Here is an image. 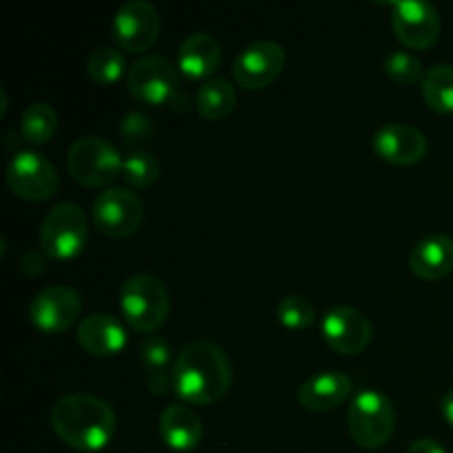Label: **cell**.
<instances>
[{
  "label": "cell",
  "mask_w": 453,
  "mask_h": 453,
  "mask_svg": "<svg viewBox=\"0 0 453 453\" xmlns=\"http://www.w3.org/2000/svg\"><path fill=\"white\" fill-rule=\"evenodd\" d=\"M7 186L25 202H47L58 190V171L44 155L20 150L7 166Z\"/></svg>",
  "instance_id": "10"
},
{
  "label": "cell",
  "mask_w": 453,
  "mask_h": 453,
  "mask_svg": "<svg viewBox=\"0 0 453 453\" xmlns=\"http://www.w3.org/2000/svg\"><path fill=\"white\" fill-rule=\"evenodd\" d=\"M122 177L133 188H150L162 177V164L155 155L146 153V150H137V153H131L124 159Z\"/></svg>",
  "instance_id": "25"
},
{
  "label": "cell",
  "mask_w": 453,
  "mask_h": 453,
  "mask_svg": "<svg viewBox=\"0 0 453 453\" xmlns=\"http://www.w3.org/2000/svg\"><path fill=\"white\" fill-rule=\"evenodd\" d=\"M396 427L394 403L376 389H361L348 411V429L361 449H380Z\"/></svg>",
  "instance_id": "5"
},
{
  "label": "cell",
  "mask_w": 453,
  "mask_h": 453,
  "mask_svg": "<svg viewBox=\"0 0 453 453\" xmlns=\"http://www.w3.org/2000/svg\"><path fill=\"white\" fill-rule=\"evenodd\" d=\"M237 104V93L233 84L226 78H212L208 82H202L195 96V109L208 122H219L228 118Z\"/></svg>",
  "instance_id": "21"
},
{
  "label": "cell",
  "mask_w": 453,
  "mask_h": 453,
  "mask_svg": "<svg viewBox=\"0 0 453 453\" xmlns=\"http://www.w3.org/2000/svg\"><path fill=\"white\" fill-rule=\"evenodd\" d=\"M277 321L288 330H308L317 321V310L305 296L290 295L279 301Z\"/></svg>",
  "instance_id": "26"
},
{
  "label": "cell",
  "mask_w": 453,
  "mask_h": 453,
  "mask_svg": "<svg viewBox=\"0 0 453 453\" xmlns=\"http://www.w3.org/2000/svg\"><path fill=\"white\" fill-rule=\"evenodd\" d=\"M88 239L87 212L71 202L53 206L40 226V248L49 259L69 261L84 250Z\"/></svg>",
  "instance_id": "6"
},
{
  "label": "cell",
  "mask_w": 453,
  "mask_h": 453,
  "mask_svg": "<svg viewBox=\"0 0 453 453\" xmlns=\"http://www.w3.org/2000/svg\"><path fill=\"white\" fill-rule=\"evenodd\" d=\"M410 268L423 281H438L453 273V239L447 234H429L410 252Z\"/></svg>",
  "instance_id": "20"
},
{
  "label": "cell",
  "mask_w": 453,
  "mask_h": 453,
  "mask_svg": "<svg viewBox=\"0 0 453 453\" xmlns=\"http://www.w3.org/2000/svg\"><path fill=\"white\" fill-rule=\"evenodd\" d=\"M124 159L113 144L102 137H80L66 155V168L80 186L104 188L122 175Z\"/></svg>",
  "instance_id": "7"
},
{
  "label": "cell",
  "mask_w": 453,
  "mask_h": 453,
  "mask_svg": "<svg viewBox=\"0 0 453 453\" xmlns=\"http://www.w3.org/2000/svg\"><path fill=\"white\" fill-rule=\"evenodd\" d=\"M392 29L398 42L411 51L434 47L441 38L442 22L438 9L423 0H401L392 4Z\"/></svg>",
  "instance_id": "12"
},
{
  "label": "cell",
  "mask_w": 453,
  "mask_h": 453,
  "mask_svg": "<svg viewBox=\"0 0 453 453\" xmlns=\"http://www.w3.org/2000/svg\"><path fill=\"white\" fill-rule=\"evenodd\" d=\"M131 97L146 106H171L173 111H188V96L181 88L180 71L164 56H142L127 73Z\"/></svg>",
  "instance_id": "3"
},
{
  "label": "cell",
  "mask_w": 453,
  "mask_h": 453,
  "mask_svg": "<svg viewBox=\"0 0 453 453\" xmlns=\"http://www.w3.org/2000/svg\"><path fill=\"white\" fill-rule=\"evenodd\" d=\"M374 153L394 166H414L427 155V137L405 122H389L374 135Z\"/></svg>",
  "instance_id": "15"
},
{
  "label": "cell",
  "mask_w": 453,
  "mask_h": 453,
  "mask_svg": "<svg viewBox=\"0 0 453 453\" xmlns=\"http://www.w3.org/2000/svg\"><path fill=\"white\" fill-rule=\"evenodd\" d=\"M124 71H127V58L119 49L100 47L87 60V75L96 84H115L124 78Z\"/></svg>",
  "instance_id": "24"
},
{
  "label": "cell",
  "mask_w": 453,
  "mask_h": 453,
  "mask_svg": "<svg viewBox=\"0 0 453 453\" xmlns=\"http://www.w3.org/2000/svg\"><path fill=\"white\" fill-rule=\"evenodd\" d=\"M423 100L436 113H453V65H436L425 73Z\"/></svg>",
  "instance_id": "22"
},
{
  "label": "cell",
  "mask_w": 453,
  "mask_h": 453,
  "mask_svg": "<svg viewBox=\"0 0 453 453\" xmlns=\"http://www.w3.org/2000/svg\"><path fill=\"white\" fill-rule=\"evenodd\" d=\"M383 71L392 82L401 84V87H411V84L418 82L420 78H425V71H423V65H420V60L414 56V53H407V51L388 53L383 60Z\"/></svg>",
  "instance_id": "27"
},
{
  "label": "cell",
  "mask_w": 453,
  "mask_h": 453,
  "mask_svg": "<svg viewBox=\"0 0 453 453\" xmlns=\"http://www.w3.org/2000/svg\"><path fill=\"white\" fill-rule=\"evenodd\" d=\"M51 429L71 449L93 453L100 451L115 436V411L93 394H66L53 405Z\"/></svg>",
  "instance_id": "2"
},
{
  "label": "cell",
  "mask_w": 453,
  "mask_h": 453,
  "mask_svg": "<svg viewBox=\"0 0 453 453\" xmlns=\"http://www.w3.org/2000/svg\"><path fill=\"white\" fill-rule=\"evenodd\" d=\"M352 394V380L343 372H321L305 380L296 392V401L308 411H332Z\"/></svg>",
  "instance_id": "19"
},
{
  "label": "cell",
  "mask_w": 453,
  "mask_h": 453,
  "mask_svg": "<svg viewBox=\"0 0 453 453\" xmlns=\"http://www.w3.org/2000/svg\"><path fill=\"white\" fill-rule=\"evenodd\" d=\"M119 310L131 330L155 334L166 323L171 296L162 279L153 274H133L119 288Z\"/></svg>",
  "instance_id": "4"
},
{
  "label": "cell",
  "mask_w": 453,
  "mask_h": 453,
  "mask_svg": "<svg viewBox=\"0 0 453 453\" xmlns=\"http://www.w3.org/2000/svg\"><path fill=\"white\" fill-rule=\"evenodd\" d=\"M113 40L119 51L146 53L159 38L162 18L157 9L146 0H131L118 9L113 18Z\"/></svg>",
  "instance_id": "9"
},
{
  "label": "cell",
  "mask_w": 453,
  "mask_h": 453,
  "mask_svg": "<svg viewBox=\"0 0 453 453\" xmlns=\"http://www.w3.org/2000/svg\"><path fill=\"white\" fill-rule=\"evenodd\" d=\"M171 345L164 336L149 334L140 345V365L149 374H166L171 370Z\"/></svg>",
  "instance_id": "28"
},
{
  "label": "cell",
  "mask_w": 453,
  "mask_h": 453,
  "mask_svg": "<svg viewBox=\"0 0 453 453\" xmlns=\"http://www.w3.org/2000/svg\"><path fill=\"white\" fill-rule=\"evenodd\" d=\"M221 65V47L215 35L206 31L190 34L177 51V69L188 80H208L215 78V71Z\"/></svg>",
  "instance_id": "18"
},
{
  "label": "cell",
  "mask_w": 453,
  "mask_h": 453,
  "mask_svg": "<svg viewBox=\"0 0 453 453\" xmlns=\"http://www.w3.org/2000/svg\"><path fill=\"white\" fill-rule=\"evenodd\" d=\"M146 388L153 396H166L173 389V372L166 374H149L146 376Z\"/></svg>",
  "instance_id": "31"
},
{
  "label": "cell",
  "mask_w": 453,
  "mask_h": 453,
  "mask_svg": "<svg viewBox=\"0 0 453 453\" xmlns=\"http://www.w3.org/2000/svg\"><path fill=\"white\" fill-rule=\"evenodd\" d=\"M82 314V296L69 286H51L31 299L29 321L44 334L69 330Z\"/></svg>",
  "instance_id": "13"
},
{
  "label": "cell",
  "mask_w": 453,
  "mask_h": 453,
  "mask_svg": "<svg viewBox=\"0 0 453 453\" xmlns=\"http://www.w3.org/2000/svg\"><path fill=\"white\" fill-rule=\"evenodd\" d=\"M441 411H442V416H445L447 425H449V427L453 429V389H449V392H447L445 396H442Z\"/></svg>",
  "instance_id": "33"
},
{
  "label": "cell",
  "mask_w": 453,
  "mask_h": 453,
  "mask_svg": "<svg viewBox=\"0 0 453 453\" xmlns=\"http://www.w3.org/2000/svg\"><path fill=\"white\" fill-rule=\"evenodd\" d=\"M153 140V122L144 113H127L119 122V142L124 149H131L133 153L142 150L146 142Z\"/></svg>",
  "instance_id": "29"
},
{
  "label": "cell",
  "mask_w": 453,
  "mask_h": 453,
  "mask_svg": "<svg viewBox=\"0 0 453 453\" xmlns=\"http://www.w3.org/2000/svg\"><path fill=\"white\" fill-rule=\"evenodd\" d=\"M78 343L91 357H118L127 348V330L113 314H88L78 326Z\"/></svg>",
  "instance_id": "16"
},
{
  "label": "cell",
  "mask_w": 453,
  "mask_h": 453,
  "mask_svg": "<svg viewBox=\"0 0 453 453\" xmlns=\"http://www.w3.org/2000/svg\"><path fill=\"white\" fill-rule=\"evenodd\" d=\"M58 128V113L47 102H35L25 109L20 118V135L34 146L47 144Z\"/></svg>",
  "instance_id": "23"
},
{
  "label": "cell",
  "mask_w": 453,
  "mask_h": 453,
  "mask_svg": "<svg viewBox=\"0 0 453 453\" xmlns=\"http://www.w3.org/2000/svg\"><path fill=\"white\" fill-rule=\"evenodd\" d=\"M286 69V51L274 40H259L239 51L233 62V78L246 91H261L277 82Z\"/></svg>",
  "instance_id": "11"
},
{
  "label": "cell",
  "mask_w": 453,
  "mask_h": 453,
  "mask_svg": "<svg viewBox=\"0 0 453 453\" xmlns=\"http://www.w3.org/2000/svg\"><path fill=\"white\" fill-rule=\"evenodd\" d=\"M20 270L25 274H29V277H38V274H42L47 270V255H42L38 250L22 252Z\"/></svg>",
  "instance_id": "30"
},
{
  "label": "cell",
  "mask_w": 453,
  "mask_h": 453,
  "mask_svg": "<svg viewBox=\"0 0 453 453\" xmlns=\"http://www.w3.org/2000/svg\"><path fill=\"white\" fill-rule=\"evenodd\" d=\"M157 429L164 445L177 453L197 449L203 438L202 418L186 403H173V405L164 407L159 414Z\"/></svg>",
  "instance_id": "17"
},
{
  "label": "cell",
  "mask_w": 453,
  "mask_h": 453,
  "mask_svg": "<svg viewBox=\"0 0 453 453\" xmlns=\"http://www.w3.org/2000/svg\"><path fill=\"white\" fill-rule=\"evenodd\" d=\"M321 334L327 348L343 357L365 352L372 341V323L365 314L352 305H336L323 317Z\"/></svg>",
  "instance_id": "14"
},
{
  "label": "cell",
  "mask_w": 453,
  "mask_h": 453,
  "mask_svg": "<svg viewBox=\"0 0 453 453\" xmlns=\"http://www.w3.org/2000/svg\"><path fill=\"white\" fill-rule=\"evenodd\" d=\"M407 453H447L445 447L434 438H418L407 447Z\"/></svg>",
  "instance_id": "32"
},
{
  "label": "cell",
  "mask_w": 453,
  "mask_h": 453,
  "mask_svg": "<svg viewBox=\"0 0 453 453\" xmlns=\"http://www.w3.org/2000/svg\"><path fill=\"white\" fill-rule=\"evenodd\" d=\"M144 221V203L128 188H106L93 202V224L111 239H127Z\"/></svg>",
  "instance_id": "8"
},
{
  "label": "cell",
  "mask_w": 453,
  "mask_h": 453,
  "mask_svg": "<svg viewBox=\"0 0 453 453\" xmlns=\"http://www.w3.org/2000/svg\"><path fill=\"white\" fill-rule=\"evenodd\" d=\"M233 385V365L224 349L212 341L184 345L173 365V392L186 405L219 403Z\"/></svg>",
  "instance_id": "1"
}]
</instances>
